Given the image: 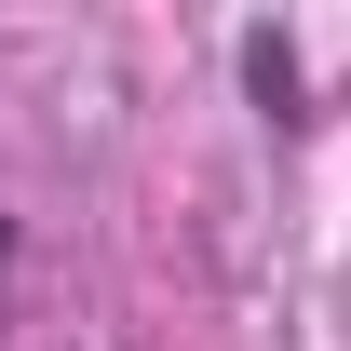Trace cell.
Wrapping results in <instances>:
<instances>
[{
    "label": "cell",
    "instance_id": "cell-1",
    "mask_svg": "<svg viewBox=\"0 0 351 351\" xmlns=\"http://www.w3.org/2000/svg\"><path fill=\"white\" fill-rule=\"evenodd\" d=\"M243 95H257L270 122H298V95H311V68H298V41H284V27H243Z\"/></svg>",
    "mask_w": 351,
    "mask_h": 351
},
{
    "label": "cell",
    "instance_id": "cell-2",
    "mask_svg": "<svg viewBox=\"0 0 351 351\" xmlns=\"http://www.w3.org/2000/svg\"><path fill=\"white\" fill-rule=\"evenodd\" d=\"M0 270H14V217H0Z\"/></svg>",
    "mask_w": 351,
    "mask_h": 351
}]
</instances>
